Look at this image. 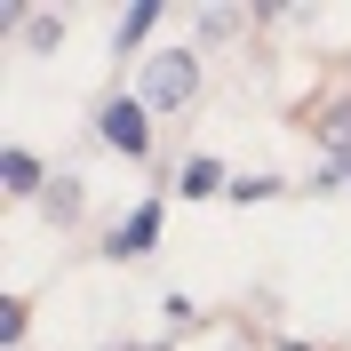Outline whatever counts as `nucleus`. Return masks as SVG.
I'll use <instances>...</instances> for the list:
<instances>
[{
    "label": "nucleus",
    "instance_id": "obj_9",
    "mask_svg": "<svg viewBox=\"0 0 351 351\" xmlns=\"http://www.w3.org/2000/svg\"><path fill=\"white\" fill-rule=\"evenodd\" d=\"M280 351H304V343H280Z\"/></svg>",
    "mask_w": 351,
    "mask_h": 351
},
{
    "label": "nucleus",
    "instance_id": "obj_4",
    "mask_svg": "<svg viewBox=\"0 0 351 351\" xmlns=\"http://www.w3.org/2000/svg\"><path fill=\"white\" fill-rule=\"evenodd\" d=\"M176 184H184V199H208V192H232V184H223V168H216V160H192V168L176 176Z\"/></svg>",
    "mask_w": 351,
    "mask_h": 351
},
{
    "label": "nucleus",
    "instance_id": "obj_7",
    "mask_svg": "<svg viewBox=\"0 0 351 351\" xmlns=\"http://www.w3.org/2000/svg\"><path fill=\"white\" fill-rule=\"evenodd\" d=\"M271 192H280V176H240V184H232V199H240V208H247V199H271Z\"/></svg>",
    "mask_w": 351,
    "mask_h": 351
},
{
    "label": "nucleus",
    "instance_id": "obj_6",
    "mask_svg": "<svg viewBox=\"0 0 351 351\" xmlns=\"http://www.w3.org/2000/svg\"><path fill=\"white\" fill-rule=\"evenodd\" d=\"M152 24H160V0H136L128 16H120V48H136L144 32H152Z\"/></svg>",
    "mask_w": 351,
    "mask_h": 351
},
{
    "label": "nucleus",
    "instance_id": "obj_8",
    "mask_svg": "<svg viewBox=\"0 0 351 351\" xmlns=\"http://www.w3.org/2000/svg\"><path fill=\"white\" fill-rule=\"evenodd\" d=\"M328 152H343V160H351V104H343V112H328Z\"/></svg>",
    "mask_w": 351,
    "mask_h": 351
},
{
    "label": "nucleus",
    "instance_id": "obj_1",
    "mask_svg": "<svg viewBox=\"0 0 351 351\" xmlns=\"http://www.w3.org/2000/svg\"><path fill=\"white\" fill-rule=\"evenodd\" d=\"M192 88H199V64L176 48V56H152V80H144V104L152 112H176V104H192Z\"/></svg>",
    "mask_w": 351,
    "mask_h": 351
},
{
    "label": "nucleus",
    "instance_id": "obj_2",
    "mask_svg": "<svg viewBox=\"0 0 351 351\" xmlns=\"http://www.w3.org/2000/svg\"><path fill=\"white\" fill-rule=\"evenodd\" d=\"M96 128H104L112 152H128V160H144V144H152V128H144V104H128V96H112V104L96 112Z\"/></svg>",
    "mask_w": 351,
    "mask_h": 351
},
{
    "label": "nucleus",
    "instance_id": "obj_5",
    "mask_svg": "<svg viewBox=\"0 0 351 351\" xmlns=\"http://www.w3.org/2000/svg\"><path fill=\"white\" fill-rule=\"evenodd\" d=\"M0 176H8V192H40V160H32V152H8V160H0Z\"/></svg>",
    "mask_w": 351,
    "mask_h": 351
},
{
    "label": "nucleus",
    "instance_id": "obj_3",
    "mask_svg": "<svg viewBox=\"0 0 351 351\" xmlns=\"http://www.w3.org/2000/svg\"><path fill=\"white\" fill-rule=\"evenodd\" d=\"M152 240H160V199H144V208L112 232V256H152Z\"/></svg>",
    "mask_w": 351,
    "mask_h": 351
}]
</instances>
